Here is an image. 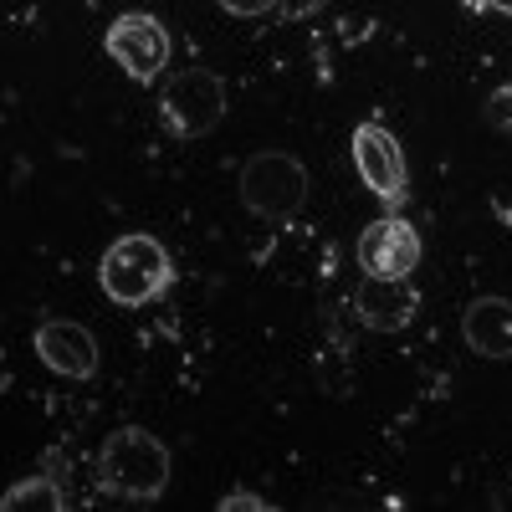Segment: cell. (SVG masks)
<instances>
[{
	"instance_id": "obj_11",
	"label": "cell",
	"mask_w": 512,
	"mask_h": 512,
	"mask_svg": "<svg viewBox=\"0 0 512 512\" xmlns=\"http://www.w3.org/2000/svg\"><path fill=\"white\" fill-rule=\"evenodd\" d=\"M6 512H26V507H41V512H62L67 507V497L47 482V477H31V482H16L11 492H6V502H0Z\"/></svg>"
},
{
	"instance_id": "obj_6",
	"label": "cell",
	"mask_w": 512,
	"mask_h": 512,
	"mask_svg": "<svg viewBox=\"0 0 512 512\" xmlns=\"http://www.w3.org/2000/svg\"><path fill=\"white\" fill-rule=\"evenodd\" d=\"M103 47H108V57H113L128 77H134V82H154V77L164 72V62H169V31H164L159 16L123 11V16L108 26Z\"/></svg>"
},
{
	"instance_id": "obj_14",
	"label": "cell",
	"mask_w": 512,
	"mask_h": 512,
	"mask_svg": "<svg viewBox=\"0 0 512 512\" xmlns=\"http://www.w3.org/2000/svg\"><path fill=\"white\" fill-rule=\"evenodd\" d=\"M328 6V0H282V16L287 21H308L313 11H323Z\"/></svg>"
},
{
	"instance_id": "obj_3",
	"label": "cell",
	"mask_w": 512,
	"mask_h": 512,
	"mask_svg": "<svg viewBox=\"0 0 512 512\" xmlns=\"http://www.w3.org/2000/svg\"><path fill=\"white\" fill-rule=\"evenodd\" d=\"M308 200V169L292 154L262 149L241 164V205L262 221H292Z\"/></svg>"
},
{
	"instance_id": "obj_7",
	"label": "cell",
	"mask_w": 512,
	"mask_h": 512,
	"mask_svg": "<svg viewBox=\"0 0 512 512\" xmlns=\"http://www.w3.org/2000/svg\"><path fill=\"white\" fill-rule=\"evenodd\" d=\"M364 277H410L420 267V231L400 216H379L359 231Z\"/></svg>"
},
{
	"instance_id": "obj_5",
	"label": "cell",
	"mask_w": 512,
	"mask_h": 512,
	"mask_svg": "<svg viewBox=\"0 0 512 512\" xmlns=\"http://www.w3.org/2000/svg\"><path fill=\"white\" fill-rule=\"evenodd\" d=\"M354 169L369 185V195H379L384 205H405L410 195V169H405V149L384 123H359L354 128Z\"/></svg>"
},
{
	"instance_id": "obj_2",
	"label": "cell",
	"mask_w": 512,
	"mask_h": 512,
	"mask_svg": "<svg viewBox=\"0 0 512 512\" xmlns=\"http://www.w3.org/2000/svg\"><path fill=\"white\" fill-rule=\"evenodd\" d=\"M98 282H103V292L113 297L118 308H144V303H154L169 282H175V262H169V251L154 236L134 231V236H118L103 251Z\"/></svg>"
},
{
	"instance_id": "obj_1",
	"label": "cell",
	"mask_w": 512,
	"mask_h": 512,
	"mask_svg": "<svg viewBox=\"0 0 512 512\" xmlns=\"http://www.w3.org/2000/svg\"><path fill=\"white\" fill-rule=\"evenodd\" d=\"M98 482L123 502H154L169 487V446L144 425H123L98 451Z\"/></svg>"
},
{
	"instance_id": "obj_10",
	"label": "cell",
	"mask_w": 512,
	"mask_h": 512,
	"mask_svg": "<svg viewBox=\"0 0 512 512\" xmlns=\"http://www.w3.org/2000/svg\"><path fill=\"white\" fill-rule=\"evenodd\" d=\"M461 338L482 359H512V303L507 297H477L461 318Z\"/></svg>"
},
{
	"instance_id": "obj_15",
	"label": "cell",
	"mask_w": 512,
	"mask_h": 512,
	"mask_svg": "<svg viewBox=\"0 0 512 512\" xmlns=\"http://www.w3.org/2000/svg\"><path fill=\"white\" fill-rule=\"evenodd\" d=\"M482 6H492V11H502V16H512V0H482Z\"/></svg>"
},
{
	"instance_id": "obj_8",
	"label": "cell",
	"mask_w": 512,
	"mask_h": 512,
	"mask_svg": "<svg viewBox=\"0 0 512 512\" xmlns=\"http://www.w3.org/2000/svg\"><path fill=\"white\" fill-rule=\"evenodd\" d=\"M31 344H36V359L62 379H93L98 374V338L72 318H47Z\"/></svg>"
},
{
	"instance_id": "obj_4",
	"label": "cell",
	"mask_w": 512,
	"mask_h": 512,
	"mask_svg": "<svg viewBox=\"0 0 512 512\" xmlns=\"http://www.w3.org/2000/svg\"><path fill=\"white\" fill-rule=\"evenodd\" d=\"M159 113L169 123V134L180 139H205L210 128L226 118V82L205 67H190V72H175L159 93Z\"/></svg>"
},
{
	"instance_id": "obj_13",
	"label": "cell",
	"mask_w": 512,
	"mask_h": 512,
	"mask_svg": "<svg viewBox=\"0 0 512 512\" xmlns=\"http://www.w3.org/2000/svg\"><path fill=\"white\" fill-rule=\"evenodd\" d=\"M272 502L267 497H256V492H226L221 497V512H267Z\"/></svg>"
},
{
	"instance_id": "obj_12",
	"label": "cell",
	"mask_w": 512,
	"mask_h": 512,
	"mask_svg": "<svg viewBox=\"0 0 512 512\" xmlns=\"http://www.w3.org/2000/svg\"><path fill=\"white\" fill-rule=\"evenodd\" d=\"M216 6H221V11H231V16H246V21H251V16H267V11H277L282 0H216Z\"/></svg>"
},
{
	"instance_id": "obj_9",
	"label": "cell",
	"mask_w": 512,
	"mask_h": 512,
	"mask_svg": "<svg viewBox=\"0 0 512 512\" xmlns=\"http://www.w3.org/2000/svg\"><path fill=\"white\" fill-rule=\"evenodd\" d=\"M415 308H420V297H415L410 277H369V282L359 287V297H354L359 323H364V328H379V333L405 328V323L415 318Z\"/></svg>"
}]
</instances>
